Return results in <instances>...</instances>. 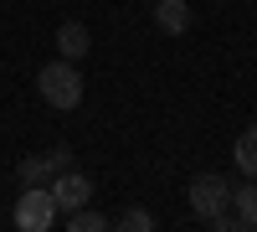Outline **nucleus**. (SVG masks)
Listing matches in <instances>:
<instances>
[{
    "label": "nucleus",
    "mask_w": 257,
    "mask_h": 232,
    "mask_svg": "<svg viewBox=\"0 0 257 232\" xmlns=\"http://www.w3.org/2000/svg\"><path fill=\"white\" fill-rule=\"evenodd\" d=\"M108 227H123V232H149V227H155V217H149L144 206H123L118 217H108Z\"/></svg>",
    "instance_id": "9b49d317"
},
{
    "label": "nucleus",
    "mask_w": 257,
    "mask_h": 232,
    "mask_svg": "<svg viewBox=\"0 0 257 232\" xmlns=\"http://www.w3.org/2000/svg\"><path fill=\"white\" fill-rule=\"evenodd\" d=\"M93 47V31L82 26V21H62L57 26V57H67V62H82Z\"/></svg>",
    "instance_id": "39448f33"
},
{
    "label": "nucleus",
    "mask_w": 257,
    "mask_h": 232,
    "mask_svg": "<svg viewBox=\"0 0 257 232\" xmlns=\"http://www.w3.org/2000/svg\"><path fill=\"white\" fill-rule=\"evenodd\" d=\"M47 186H52L57 212H77V206H88V201H93V181L82 176V171H62V176H52Z\"/></svg>",
    "instance_id": "20e7f679"
},
{
    "label": "nucleus",
    "mask_w": 257,
    "mask_h": 232,
    "mask_svg": "<svg viewBox=\"0 0 257 232\" xmlns=\"http://www.w3.org/2000/svg\"><path fill=\"white\" fill-rule=\"evenodd\" d=\"M155 26L165 36H185L190 31V6L185 0H155Z\"/></svg>",
    "instance_id": "423d86ee"
},
{
    "label": "nucleus",
    "mask_w": 257,
    "mask_h": 232,
    "mask_svg": "<svg viewBox=\"0 0 257 232\" xmlns=\"http://www.w3.org/2000/svg\"><path fill=\"white\" fill-rule=\"evenodd\" d=\"M57 217H62V212H57V201H52V186H21L16 212H11V222H16L21 232H47Z\"/></svg>",
    "instance_id": "f03ea898"
},
{
    "label": "nucleus",
    "mask_w": 257,
    "mask_h": 232,
    "mask_svg": "<svg viewBox=\"0 0 257 232\" xmlns=\"http://www.w3.org/2000/svg\"><path fill=\"white\" fill-rule=\"evenodd\" d=\"M67 232H108V217L93 206H77V212H67Z\"/></svg>",
    "instance_id": "9d476101"
},
{
    "label": "nucleus",
    "mask_w": 257,
    "mask_h": 232,
    "mask_svg": "<svg viewBox=\"0 0 257 232\" xmlns=\"http://www.w3.org/2000/svg\"><path fill=\"white\" fill-rule=\"evenodd\" d=\"M231 212L242 217V232H257V176H247L242 186H231Z\"/></svg>",
    "instance_id": "0eeeda50"
},
{
    "label": "nucleus",
    "mask_w": 257,
    "mask_h": 232,
    "mask_svg": "<svg viewBox=\"0 0 257 232\" xmlns=\"http://www.w3.org/2000/svg\"><path fill=\"white\" fill-rule=\"evenodd\" d=\"M231 160H237L242 176H257V124H247V129L237 134V144H231Z\"/></svg>",
    "instance_id": "1a4fd4ad"
},
{
    "label": "nucleus",
    "mask_w": 257,
    "mask_h": 232,
    "mask_svg": "<svg viewBox=\"0 0 257 232\" xmlns=\"http://www.w3.org/2000/svg\"><path fill=\"white\" fill-rule=\"evenodd\" d=\"M36 93H41V103L57 109V114L77 109V103H82V72H77V62H67V57L47 62V67L36 72Z\"/></svg>",
    "instance_id": "f257e3e1"
},
{
    "label": "nucleus",
    "mask_w": 257,
    "mask_h": 232,
    "mask_svg": "<svg viewBox=\"0 0 257 232\" xmlns=\"http://www.w3.org/2000/svg\"><path fill=\"white\" fill-rule=\"evenodd\" d=\"M16 176H21V186H47L52 176H57V165H52V150L47 155H26L16 165Z\"/></svg>",
    "instance_id": "6e6552de"
},
{
    "label": "nucleus",
    "mask_w": 257,
    "mask_h": 232,
    "mask_svg": "<svg viewBox=\"0 0 257 232\" xmlns=\"http://www.w3.org/2000/svg\"><path fill=\"white\" fill-rule=\"evenodd\" d=\"M226 206H231V181H226V176L206 171V176L190 181V212H196L201 222L216 217V212H226Z\"/></svg>",
    "instance_id": "7ed1b4c3"
}]
</instances>
